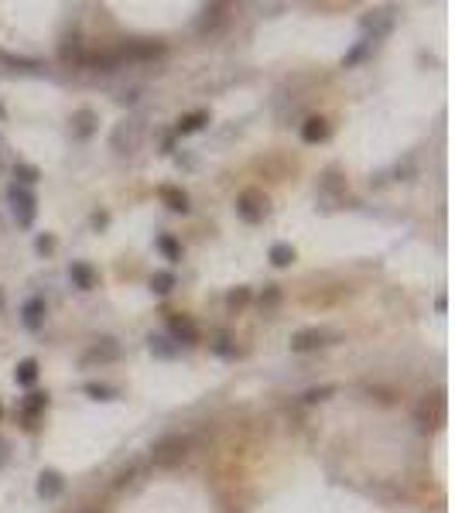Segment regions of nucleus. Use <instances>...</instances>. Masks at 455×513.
Listing matches in <instances>:
<instances>
[{
	"label": "nucleus",
	"mask_w": 455,
	"mask_h": 513,
	"mask_svg": "<svg viewBox=\"0 0 455 513\" xmlns=\"http://www.w3.org/2000/svg\"><path fill=\"white\" fill-rule=\"evenodd\" d=\"M147 342H151V353H155V356H161V359H172V356L179 353L175 346H168V339H161V336H151V339H147Z\"/></svg>",
	"instance_id": "20"
},
{
	"label": "nucleus",
	"mask_w": 455,
	"mask_h": 513,
	"mask_svg": "<svg viewBox=\"0 0 455 513\" xmlns=\"http://www.w3.org/2000/svg\"><path fill=\"white\" fill-rule=\"evenodd\" d=\"M72 123H76V134H79V137H89V134H93V123H96V113H93V110H79V113L72 117Z\"/></svg>",
	"instance_id": "18"
},
{
	"label": "nucleus",
	"mask_w": 455,
	"mask_h": 513,
	"mask_svg": "<svg viewBox=\"0 0 455 513\" xmlns=\"http://www.w3.org/2000/svg\"><path fill=\"white\" fill-rule=\"evenodd\" d=\"M274 301H277V291H274V288H271V291H267V295L260 298V305H274Z\"/></svg>",
	"instance_id": "27"
},
{
	"label": "nucleus",
	"mask_w": 455,
	"mask_h": 513,
	"mask_svg": "<svg viewBox=\"0 0 455 513\" xmlns=\"http://www.w3.org/2000/svg\"><path fill=\"white\" fill-rule=\"evenodd\" d=\"M62 486H65V483H62V475L55 473V469H45V473L38 475V496L41 500H55V496L62 493Z\"/></svg>",
	"instance_id": "10"
},
{
	"label": "nucleus",
	"mask_w": 455,
	"mask_h": 513,
	"mask_svg": "<svg viewBox=\"0 0 455 513\" xmlns=\"http://www.w3.org/2000/svg\"><path fill=\"white\" fill-rule=\"evenodd\" d=\"M14 175H18L21 181H28V185H31V181H38V178H41V171L35 168V164H18V168H14Z\"/></svg>",
	"instance_id": "24"
},
{
	"label": "nucleus",
	"mask_w": 455,
	"mask_h": 513,
	"mask_svg": "<svg viewBox=\"0 0 455 513\" xmlns=\"http://www.w3.org/2000/svg\"><path fill=\"white\" fill-rule=\"evenodd\" d=\"M185 449H189V441L181 438V434H168V438H161L158 445H155V462L158 466H175L185 458Z\"/></svg>",
	"instance_id": "2"
},
{
	"label": "nucleus",
	"mask_w": 455,
	"mask_h": 513,
	"mask_svg": "<svg viewBox=\"0 0 455 513\" xmlns=\"http://www.w3.org/2000/svg\"><path fill=\"white\" fill-rule=\"evenodd\" d=\"M363 28H366V31H373V38L387 35V31L394 28V11H373L370 18H363ZM373 38H370V41H373Z\"/></svg>",
	"instance_id": "9"
},
{
	"label": "nucleus",
	"mask_w": 455,
	"mask_h": 513,
	"mask_svg": "<svg viewBox=\"0 0 455 513\" xmlns=\"http://www.w3.org/2000/svg\"><path fill=\"white\" fill-rule=\"evenodd\" d=\"M35 247H38V254H52V250H55V239H52V237H38V239H35Z\"/></svg>",
	"instance_id": "26"
},
{
	"label": "nucleus",
	"mask_w": 455,
	"mask_h": 513,
	"mask_svg": "<svg viewBox=\"0 0 455 513\" xmlns=\"http://www.w3.org/2000/svg\"><path fill=\"white\" fill-rule=\"evenodd\" d=\"M329 137V123L322 117H308L305 123H301V140L305 144H318V140Z\"/></svg>",
	"instance_id": "11"
},
{
	"label": "nucleus",
	"mask_w": 455,
	"mask_h": 513,
	"mask_svg": "<svg viewBox=\"0 0 455 513\" xmlns=\"http://www.w3.org/2000/svg\"><path fill=\"white\" fill-rule=\"evenodd\" d=\"M137 140H140V123H137V120H123L117 130H113V147H117V151H123V154H127V151H134V147H137Z\"/></svg>",
	"instance_id": "5"
},
{
	"label": "nucleus",
	"mask_w": 455,
	"mask_h": 513,
	"mask_svg": "<svg viewBox=\"0 0 455 513\" xmlns=\"http://www.w3.org/2000/svg\"><path fill=\"white\" fill-rule=\"evenodd\" d=\"M329 394H336V387H315V390L305 394V404H318V400H325Z\"/></svg>",
	"instance_id": "25"
},
{
	"label": "nucleus",
	"mask_w": 455,
	"mask_h": 513,
	"mask_svg": "<svg viewBox=\"0 0 455 513\" xmlns=\"http://www.w3.org/2000/svg\"><path fill=\"white\" fill-rule=\"evenodd\" d=\"M69 277H72V284H76L79 291H93L99 284V274L89 267V264H82V260H76V264L69 267Z\"/></svg>",
	"instance_id": "6"
},
{
	"label": "nucleus",
	"mask_w": 455,
	"mask_h": 513,
	"mask_svg": "<svg viewBox=\"0 0 455 513\" xmlns=\"http://www.w3.org/2000/svg\"><path fill=\"white\" fill-rule=\"evenodd\" d=\"M175 288V274L172 271H158V274H151V291L155 295H168Z\"/></svg>",
	"instance_id": "17"
},
{
	"label": "nucleus",
	"mask_w": 455,
	"mask_h": 513,
	"mask_svg": "<svg viewBox=\"0 0 455 513\" xmlns=\"http://www.w3.org/2000/svg\"><path fill=\"white\" fill-rule=\"evenodd\" d=\"M329 332L325 329H301V332H295L291 336V349L295 353H312V349H318V346H329Z\"/></svg>",
	"instance_id": "4"
},
{
	"label": "nucleus",
	"mask_w": 455,
	"mask_h": 513,
	"mask_svg": "<svg viewBox=\"0 0 455 513\" xmlns=\"http://www.w3.org/2000/svg\"><path fill=\"white\" fill-rule=\"evenodd\" d=\"M168 329H172V336L179 339V342H185V346H192V342L198 339V329L185 315H172L168 318Z\"/></svg>",
	"instance_id": "8"
},
{
	"label": "nucleus",
	"mask_w": 455,
	"mask_h": 513,
	"mask_svg": "<svg viewBox=\"0 0 455 513\" xmlns=\"http://www.w3.org/2000/svg\"><path fill=\"white\" fill-rule=\"evenodd\" d=\"M86 394L93 397V400H110V397H113V387H106V383H86Z\"/></svg>",
	"instance_id": "22"
},
{
	"label": "nucleus",
	"mask_w": 455,
	"mask_h": 513,
	"mask_svg": "<svg viewBox=\"0 0 455 513\" xmlns=\"http://www.w3.org/2000/svg\"><path fill=\"white\" fill-rule=\"evenodd\" d=\"M48 407V394H28V400H24V415L35 421V415L38 411H45Z\"/></svg>",
	"instance_id": "19"
},
{
	"label": "nucleus",
	"mask_w": 455,
	"mask_h": 513,
	"mask_svg": "<svg viewBox=\"0 0 455 513\" xmlns=\"http://www.w3.org/2000/svg\"><path fill=\"white\" fill-rule=\"evenodd\" d=\"M158 250L168 256V260H181V247L172 237H158Z\"/></svg>",
	"instance_id": "21"
},
{
	"label": "nucleus",
	"mask_w": 455,
	"mask_h": 513,
	"mask_svg": "<svg viewBox=\"0 0 455 513\" xmlns=\"http://www.w3.org/2000/svg\"><path fill=\"white\" fill-rule=\"evenodd\" d=\"M209 123V113L206 110H198V113H189V117L179 120V134H196V130H202Z\"/></svg>",
	"instance_id": "15"
},
{
	"label": "nucleus",
	"mask_w": 455,
	"mask_h": 513,
	"mask_svg": "<svg viewBox=\"0 0 455 513\" xmlns=\"http://www.w3.org/2000/svg\"><path fill=\"white\" fill-rule=\"evenodd\" d=\"M120 356V346L117 342H113V339H103V342H96V346H93V349H89V353L82 356V366H89V363H110V359H117Z\"/></svg>",
	"instance_id": "7"
},
{
	"label": "nucleus",
	"mask_w": 455,
	"mask_h": 513,
	"mask_svg": "<svg viewBox=\"0 0 455 513\" xmlns=\"http://www.w3.org/2000/svg\"><path fill=\"white\" fill-rule=\"evenodd\" d=\"M237 213L243 222H260V219L267 216V196L257 192V188H247V192L237 198Z\"/></svg>",
	"instance_id": "1"
},
{
	"label": "nucleus",
	"mask_w": 455,
	"mask_h": 513,
	"mask_svg": "<svg viewBox=\"0 0 455 513\" xmlns=\"http://www.w3.org/2000/svg\"><path fill=\"white\" fill-rule=\"evenodd\" d=\"M0 415H4V407H0Z\"/></svg>",
	"instance_id": "28"
},
{
	"label": "nucleus",
	"mask_w": 455,
	"mask_h": 513,
	"mask_svg": "<svg viewBox=\"0 0 455 513\" xmlns=\"http://www.w3.org/2000/svg\"><path fill=\"white\" fill-rule=\"evenodd\" d=\"M21 315H24V325L35 332V329H41V322H45V301L41 298H31L24 308H21Z\"/></svg>",
	"instance_id": "13"
},
{
	"label": "nucleus",
	"mask_w": 455,
	"mask_h": 513,
	"mask_svg": "<svg viewBox=\"0 0 455 513\" xmlns=\"http://www.w3.org/2000/svg\"><path fill=\"white\" fill-rule=\"evenodd\" d=\"M291 260H295V247L291 243H274L271 247V264L274 267H288Z\"/></svg>",
	"instance_id": "16"
},
{
	"label": "nucleus",
	"mask_w": 455,
	"mask_h": 513,
	"mask_svg": "<svg viewBox=\"0 0 455 513\" xmlns=\"http://www.w3.org/2000/svg\"><path fill=\"white\" fill-rule=\"evenodd\" d=\"M14 380H18L21 387H31V383L38 380V363H35V359H21L18 370H14Z\"/></svg>",
	"instance_id": "14"
},
{
	"label": "nucleus",
	"mask_w": 455,
	"mask_h": 513,
	"mask_svg": "<svg viewBox=\"0 0 455 513\" xmlns=\"http://www.w3.org/2000/svg\"><path fill=\"white\" fill-rule=\"evenodd\" d=\"M247 301H250V288H237V291L226 295V305H230V308H243Z\"/></svg>",
	"instance_id": "23"
},
{
	"label": "nucleus",
	"mask_w": 455,
	"mask_h": 513,
	"mask_svg": "<svg viewBox=\"0 0 455 513\" xmlns=\"http://www.w3.org/2000/svg\"><path fill=\"white\" fill-rule=\"evenodd\" d=\"M11 205H14V216H18L21 226H31V222H35V196H31L28 188L14 185V188H11Z\"/></svg>",
	"instance_id": "3"
},
{
	"label": "nucleus",
	"mask_w": 455,
	"mask_h": 513,
	"mask_svg": "<svg viewBox=\"0 0 455 513\" xmlns=\"http://www.w3.org/2000/svg\"><path fill=\"white\" fill-rule=\"evenodd\" d=\"M161 198H164V205L172 209V213H189V196L181 192V188H175V185H161Z\"/></svg>",
	"instance_id": "12"
}]
</instances>
